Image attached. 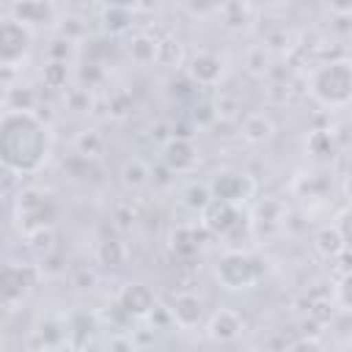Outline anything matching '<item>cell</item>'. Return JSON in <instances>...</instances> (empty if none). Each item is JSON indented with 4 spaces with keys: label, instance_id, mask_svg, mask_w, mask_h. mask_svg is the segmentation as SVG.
I'll return each instance as SVG.
<instances>
[{
    "label": "cell",
    "instance_id": "obj_18",
    "mask_svg": "<svg viewBox=\"0 0 352 352\" xmlns=\"http://www.w3.org/2000/svg\"><path fill=\"white\" fill-rule=\"evenodd\" d=\"M126 50H129L132 63H138V66L157 63V36H151V33H143V30L140 33H132Z\"/></svg>",
    "mask_w": 352,
    "mask_h": 352
},
{
    "label": "cell",
    "instance_id": "obj_16",
    "mask_svg": "<svg viewBox=\"0 0 352 352\" xmlns=\"http://www.w3.org/2000/svg\"><path fill=\"white\" fill-rule=\"evenodd\" d=\"M346 239H349L346 228L330 223V226H324V228L314 236V248H316V253H319L322 258H330V261H333V258H338L341 253H346Z\"/></svg>",
    "mask_w": 352,
    "mask_h": 352
},
{
    "label": "cell",
    "instance_id": "obj_9",
    "mask_svg": "<svg viewBox=\"0 0 352 352\" xmlns=\"http://www.w3.org/2000/svg\"><path fill=\"white\" fill-rule=\"evenodd\" d=\"M226 74V60L217 52L201 50L187 60V80L198 88H214Z\"/></svg>",
    "mask_w": 352,
    "mask_h": 352
},
{
    "label": "cell",
    "instance_id": "obj_8",
    "mask_svg": "<svg viewBox=\"0 0 352 352\" xmlns=\"http://www.w3.org/2000/svg\"><path fill=\"white\" fill-rule=\"evenodd\" d=\"M36 286V275L30 267H19V264H8L0 267V302L14 308L22 300H28V294Z\"/></svg>",
    "mask_w": 352,
    "mask_h": 352
},
{
    "label": "cell",
    "instance_id": "obj_1",
    "mask_svg": "<svg viewBox=\"0 0 352 352\" xmlns=\"http://www.w3.org/2000/svg\"><path fill=\"white\" fill-rule=\"evenodd\" d=\"M52 151L50 124L36 110H3L0 113V165L19 176L38 173Z\"/></svg>",
    "mask_w": 352,
    "mask_h": 352
},
{
    "label": "cell",
    "instance_id": "obj_17",
    "mask_svg": "<svg viewBox=\"0 0 352 352\" xmlns=\"http://www.w3.org/2000/svg\"><path fill=\"white\" fill-rule=\"evenodd\" d=\"M118 176H121V184H124L126 190H132V192H138V190H143V187L151 184V168H148V162L140 160V157L124 160Z\"/></svg>",
    "mask_w": 352,
    "mask_h": 352
},
{
    "label": "cell",
    "instance_id": "obj_22",
    "mask_svg": "<svg viewBox=\"0 0 352 352\" xmlns=\"http://www.w3.org/2000/svg\"><path fill=\"white\" fill-rule=\"evenodd\" d=\"M74 151L82 157V160H96L102 157L104 151V135L99 129H82L77 138H74Z\"/></svg>",
    "mask_w": 352,
    "mask_h": 352
},
{
    "label": "cell",
    "instance_id": "obj_4",
    "mask_svg": "<svg viewBox=\"0 0 352 352\" xmlns=\"http://www.w3.org/2000/svg\"><path fill=\"white\" fill-rule=\"evenodd\" d=\"M214 278L226 292H248L264 278V264L242 250H228L214 264Z\"/></svg>",
    "mask_w": 352,
    "mask_h": 352
},
{
    "label": "cell",
    "instance_id": "obj_33",
    "mask_svg": "<svg viewBox=\"0 0 352 352\" xmlns=\"http://www.w3.org/2000/svg\"><path fill=\"white\" fill-rule=\"evenodd\" d=\"M346 286H349V275H341V280H338V305H341V311H346V308H349Z\"/></svg>",
    "mask_w": 352,
    "mask_h": 352
},
{
    "label": "cell",
    "instance_id": "obj_28",
    "mask_svg": "<svg viewBox=\"0 0 352 352\" xmlns=\"http://www.w3.org/2000/svg\"><path fill=\"white\" fill-rule=\"evenodd\" d=\"M308 148L316 154V157H327L330 148H333V138L327 129H316L311 138H308Z\"/></svg>",
    "mask_w": 352,
    "mask_h": 352
},
{
    "label": "cell",
    "instance_id": "obj_31",
    "mask_svg": "<svg viewBox=\"0 0 352 352\" xmlns=\"http://www.w3.org/2000/svg\"><path fill=\"white\" fill-rule=\"evenodd\" d=\"M289 352H327V349L322 346V341L316 336H302L289 346Z\"/></svg>",
    "mask_w": 352,
    "mask_h": 352
},
{
    "label": "cell",
    "instance_id": "obj_7",
    "mask_svg": "<svg viewBox=\"0 0 352 352\" xmlns=\"http://www.w3.org/2000/svg\"><path fill=\"white\" fill-rule=\"evenodd\" d=\"M160 160H162V168L176 176V173H192L198 165H201V151L198 146L192 143V138H168L160 148Z\"/></svg>",
    "mask_w": 352,
    "mask_h": 352
},
{
    "label": "cell",
    "instance_id": "obj_13",
    "mask_svg": "<svg viewBox=\"0 0 352 352\" xmlns=\"http://www.w3.org/2000/svg\"><path fill=\"white\" fill-rule=\"evenodd\" d=\"M168 311H170V319H173L182 330H192V327L204 324V319H206L204 300H201V297H195V294H190V292L176 294Z\"/></svg>",
    "mask_w": 352,
    "mask_h": 352
},
{
    "label": "cell",
    "instance_id": "obj_25",
    "mask_svg": "<svg viewBox=\"0 0 352 352\" xmlns=\"http://www.w3.org/2000/svg\"><path fill=\"white\" fill-rule=\"evenodd\" d=\"M36 336L41 338L44 349H55V346H60V344L66 341V324H60V322H55V319H44V322L36 327Z\"/></svg>",
    "mask_w": 352,
    "mask_h": 352
},
{
    "label": "cell",
    "instance_id": "obj_20",
    "mask_svg": "<svg viewBox=\"0 0 352 352\" xmlns=\"http://www.w3.org/2000/svg\"><path fill=\"white\" fill-rule=\"evenodd\" d=\"M217 14L223 16V25L228 30H245L253 22V8L248 3H226V6H217Z\"/></svg>",
    "mask_w": 352,
    "mask_h": 352
},
{
    "label": "cell",
    "instance_id": "obj_11",
    "mask_svg": "<svg viewBox=\"0 0 352 352\" xmlns=\"http://www.w3.org/2000/svg\"><path fill=\"white\" fill-rule=\"evenodd\" d=\"M118 308L129 319H148V314L157 308V297H154L151 286L135 280L118 292Z\"/></svg>",
    "mask_w": 352,
    "mask_h": 352
},
{
    "label": "cell",
    "instance_id": "obj_3",
    "mask_svg": "<svg viewBox=\"0 0 352 352\" xmlns=\"http://www.w3.org/2000/svg\"><path fill=\"white\" fill-rule=\"evenodd\" d=\"M14 217L19 231L28 236L33 231H44L52 228L58 220V204L52 198L50 190L41 187H22L16 192V204H14Z\"/></svg>",
    "mask_w": 352,
    "mask_h": 352
},
{
    "label": "cell",
    "instance_id": "obj_24",
    "mask_svg": "<svg viewBox=\"0 0 352 352\" xmlns=\"http://www.w3.org/2000/svg\"><path fill=\"white\" fill-rule=\"evenodd\" d=\"M182 198H184V206L187 209H192V212H204L206 206H209V201H212V192H209V187H206V182H192V184H187L184 187V192H182Z\"/></svg>",
    "mask_w": 352,
    "mask_h": 352
},
{
    "label": "cell",
    "instance_id": "obj_12",
    "mask_svg": "<svg viewBox=\"0 0 352 352\" xmlns=\"http://www.w3.org/2000/svg\"><path fill=\"white\" fill-rule=\"evenodd\" d=\"M245 333V319L239 311L234 308H217L209 319H206V336L214 344H231Z\"/></svg>",
    "mask_w": 352,
    "mask_h": 352
},
{
    "label": "cell",
    "instance_id": "obj_6",
    "mask_svg": "<svg viewBox=\"0 0 352 352\" xmlns=\"http://www.w3.org/2000/svg\"><path fill=\"white\" fill-rule=\"evenodd\" d=\"M33 50V30L8 11L0 16V69H16Z\"/></svg>",
    "mask_w": 352,
    "mask_h": 352
},
{
    "label": "cell",
    "instance_id": "obj_15",
    "mask_svg": "<svg viewBox=\"0 0 352 352\" xmlns=\"http://www.w3.org/2000/svg\"><path fill=\"white\" fill-rule=\"evenodd\" d=\"M135 22V8L132 6H121V3H113V6H102L99 8V25L107 36H124L129 33Z\"/></svg>",
    "mask_w": 352,
    "mask_h": 352
},
{
    "label": "cell",
    "instance_id": "obj_14",
    "mask_svg": "<svg viewBox=\"0 0 352 352\" xmlns=\"http://www.w3.org/2000/svg\"><path fill=\"white\" fill-rule=\"evenodd\" d=\"M55 6L52 3H11L8 6V14L16 19V22H22L25 28H36V25H50V22H55Z\"/></svg>",
    "mask_w": 352,
    "mask_h": 352
},
{
    "label": "cell",
    "instance_id": "obj_26",
    "mask_svg": "<svg viewBox=\"0 0 352 352\" xmlns=\"http://www.w3.org/2000/svg\"><path fill=\"white\" fill-rule=\"evenodd\" d=\"M41 80L47 88H66L69 82V63L66 60H47L41 69Z\"/></svg>",
    "mask_w": 352,
    "mask_h": 352
},
{
    "label": "cell",
    "instance_id": "obj_19",
    "mask_svg": "<svg viewBox=\"0 0 352 352\" xmlns=\"http://www.w3.org/2000/svg\"><path fill=\"white\" fill-rule=\"evenodd\" d=\"M275 135V124L267 113H250L242 118V138L250 143H267Z\"/></svg>",
    "mask_w": 352,
    "mask_h": 352
},
{
    "label": "cell",
    "instance_id": "obj_32",
    "mask_svg": "<svg viewBox=\"0 0 352 352\" xmlns=\"http://www.w3.org/2000/svg\"><path fill=\"white\" fill-rule=\"evenodd\" d=\"M107 349H110V352H135V344H132V338H126V336H116V338H110Z\"/></svg>",
    "mask_w": 352,
    "mask_h": 352
},
{
    "label": "cell",
    "instance_id": "obj_23",
    "mask_svg": "<svg viewBox=\"0 0 352 352\" xmlns=\"http://www.w3.org/2000/svg\"><path fill=\"white\" fill-rule=\"evenodd\" d=\"M96 261L116 270V267H124L126 261V245L121 239H102L99 248H96Z\"/></svg>",
    "mask_w": 352,
    "mask_h": 352
},
{
    "label": "cell",
    "instance_id": "obj_34",
    "mask_svg": "<svg viewBox=\"0 0 352 352\" xmlns=\"http://www.w3.org/2000/svg\"><path fill=\"white\" fill-rule=\"evenodd\" d=\"M3 14H6V11H3V8H0V16H3Z\"/></svg>",
    "mask_w": 352,
    "mask_h": 352
},
{
    "label": "cell",
    "instance_id": "obj_10",
    "mask_svg": "<svg viewBox=\"0 0 352 352\" xmlns=\"http://www.w3.org/2000/svg\"><path fill=\"white\" fill-rule=\"evenodd\" d=\"M242 226V212L236 206L209 201V206L201 212V228L209 236H231Z\"/></svg>",
    "mask_w": 352,
    "mask_h": 352
},
{
    "label": "cell",
    "instance_id": "obj_5",
    "mask_svg": "<svg viewBox=\"0 0 352 352\" xmlns=\"http://www.w3.org/2000/svg\"><path fill=\"white\" fill-rule=\"evenodd\" d=\"M206 187L212 192V201H220V204H228V206L242 209L253 198V192H256V179L248 170L223 168V170H217L206 182Z\"/></svg>",
    "mask_w": 352,
    "mask_h": 352
},
{
    "label": "cell",
    "instance_id": "obj_21",
    "mask_svg": "<svg viewBox=\"0 0 352 352\" xmlns=\"http://www.w3.org/2000/svg\"><path fill=\"white\" fill-rule=\"evenodd\" d=\"M182 60H184V47H182V41H179L173 33L157 38V63H160V66L179 69Z\"/></svg>",
    "mask_w": 352,
    "mask_h": 352
},
{
    "label": "cell",
    "instance_id": "obj_30",
    "mask_svg": "<svg viewBox=\"0 0 352 352\" xmlns=\"http://www.w3.org/2000/svg\"><path fill=\"white\" fill-rule=\"evenodd\" d=\"M16 187H19V173H14L11 168L0 165V198L3 195H11Z\"/></svg>",
    "mask_w": 352,
    "mask_h": 352
},
{
    "label": "cell",
    "instance_id": "obj_2",
    "mask_svg": "<svg viewBox=\"0 0 352 352\" xmlns=\"http://www.w3.org/2000/svg\"><path fill=\"white\" fill-rule=\"evenodd\" d=\"M308 94L316 104L327 110H341L352 99V63L346 58H333L311 69Z\"/></svg>",
    "mask_w": 352,
    "mask_h": 352
},
{
    "label": "cell",
    "instance_id": "obj_29",
    "mask_svg": "<svg viewBox=\"0 0 352 352\" xmlns=\"http://www.w3.org/2000/svg\"><path fill=\"white\" fill-rule=\"evenodd\" d=\"M72 286H77V289H94L96 286V270H91V267H74L72 270Z\"/></svg>",
    "mask_w": 352,
    "mask_h": 352
},
{
    "label": "cell",
    "instance_id": "obj_27",
    "mask_svg": "<svg viewBox=\"0 0 352 352\" xmlns=\"http://www.w3.org/2000/svg\"><path fill=\"white\" fill-rule=\"evenodd\" d=\"M25 239H28V248H30L38 258H47L50 253H55V234H52V228L33 231V234H28Z\"/></svg>",
    "mask_w": 352,
    "mask_h": 352
}]
</instances>
